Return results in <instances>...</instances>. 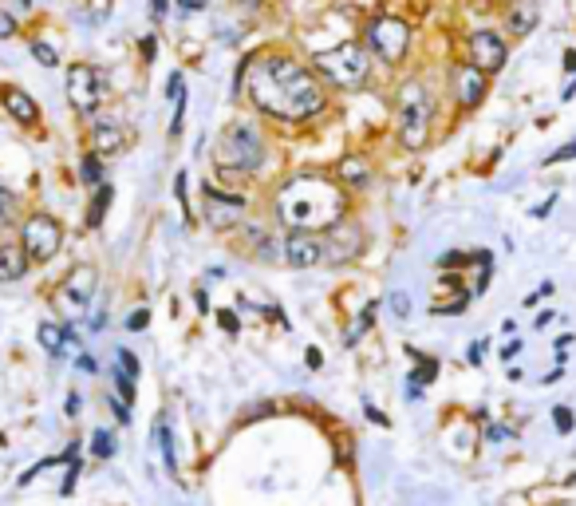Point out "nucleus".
Returning <instances> with one entry per match:
<instances>
[{
  "label": "nucleus",
  "instance_id": "nucleus-24",
  "mask_svg": "<svg viewBox=\"0 0 576 506\" xmlns=\"http://www.w3.org/2000/svg\"><path fill=\"white\" fill-rule=\"evenodd\" d=\"M63 340H68V329L56 325V320H43V325H40V344L52 352V357H63Z\"/></svg>",
  "mask_w": 576,
  "mask_h": 506
},
{
  "label": "nucleus",
  "instance_id": "nucleus-3",
  "mask_svg": "<svg viewBox=\"0 0 576 506\" xmlns=\"http://www.w3.org/2000/svg\"><path fill=\"white\" fill-rule=\"evenodd\" d=\"M434 91L422 80H403L395 91V135L407 150H422L434 131Z\"/></svg>",
  "mask_w": 576,
  "mask_h": 506
},
{
  "label": "nucleus",
  "instance_id": "nucleus-33",
  "mask_svg": "<svg viewBox=\"0 0 576 506\" xmlns=\"http://www.w3.org/2000/svg\"><path fill=\"white\" fill-rule=\"evenodd\" d=\"M217 325L230 332V337H237V329H241V325H237V313H233V309H217Z\"/></svg>",
  "mask_w": 576,
  "mask_h": 506
},
{
  "label": "nucleus",
  "instance_id": "nucleus-17",
  "mask_svg": "<svg viewBox=\"0 0 576 506\" xmlns=\"http://www.w3.org/2000/svg\"><path fill=\"white\" fill-rule=\"evenodd\" d=\"M127 143V135H123V127H118L115 119H95L91 123V150L95 155H118Z\"/></svg>",
  "mask_w": 576,
  "mask_h": 506
},
{
  "label": "nucleus",
  "instance_id": "nucleus-45",
  "mask_svg": "<svg viewBox=\"0 0 576 506\" xmlns=\"http://www.w3.org/2000/svg\"><path fill=\"white\" fill-rule=\"evenodd\" d=\"M304 364H308V368H320V364H324V357H320L316 348H308V352H304Z\"/></svg>",
  "mask_w": 576,
  "mask_h": 506
},
{
  "label": "nucleus",
  "instance_id": "nucleus-48",
  "mask_svg": "<svg viewBox=\"0 0 576 506\" xmlns=\"http://www.w3.org/2000/svg\"><path fill=\"white\" fill-rule=\"evenodd\" d=\"M0 210H13V194H8L5 186H0Z\"/></svg>",
  "mask_w": 576,
  "mask_h": 506
},
{
  "label": "nucleus",
  "instance_id": "nucleus-16",
  "mask_svg": "<svg viewBox=\"0 0 576 506\" xmlns=\"http://www.w3.org/2000/svg\"><path fill=\"white\" fill-rule=\"evenodd\" d=\"M537 20H541L537 0H517V5H509V13H505V32L514 40H525L529 32L537 28Z\"/></svg>",
  "mask_w": 576,
  "mask_h": 506
},
{
  "label": "nucleus",
  "instance_id": "nucleus-52",
  "mask_svg": "<svg viewBox=\"0 0 576 506\" xmlns=\"http://www.w3.org/2000/svg\"><path fill=\"white\" fill-rule=\"evenodd\" d=\"M20 8H32V0H20Z\"/></svg>",
  "mask_w": 576,
  "mask_h": 506
},
{
  "label": "nucleus",
  "instance_id": "nucleus-5",
  "mask_svg": "<svg viewBox=\"0 0 576 506\" xmlns=\"http://www.w3.org/2000/svg\"><path fill=\"white\" fill-rule=\"evenodd\" d=\"M213 158H217V167H222V170H233V175H257V170L269 163L265 135L257 131V123L237 119V123L225 127L222 138H217Z\"/></svg>",
  "mask_w": 576,
  "mask_h": 506
},
{
  "label": "nucleus",
  "instance_id": "nucleus-32",
  "mask_svg": "<svg viewBox=\"0 0 576 506\" xmlns=\"http://www.w3.org/2000/svg\"><path fill=\"white\" fill-rule=\"evenodd\" d=\"M552 424H557V432H561V435H569L572 427H576L572 407H552Z\"/></svg>",
  "mask_w": 576,
  "mask_h": 506
},
{
  "label": "nucleus",
  "instance_id": "nucleus-40",
  "mask_svg": "<svg viewBox=\"0 0 576 506\" xmlns=\"http://www.w3.org/2000/svg\"><path fill=\"white\" fill-rule=\"evenodd\" d=\"M8 36H16V24L8 13H0V40H8Z\"/></svg>",
  "mask_w": 576,
  "mask_h": 506
},
{
  "label": "nucleus",
  "instance_id": "nucleus-22",
  "mask_svg": "<svg viewBox=\"0 0 576 506\" xmlns=\"http://www.w3.org/2000/svg\"><path fill=\"white\" fill-rule=\"evenodd\" d=\"M111 198H115V190L107 186V182H103V186H95V198H91V206H87V230H99V225H103Z\"/></svg>",
  "mask_w": 576,
  "mask_h": 506
},
{
  "label": "nucleus",
  "instance_id": "nucleus-51",
  "mask_svg": "<svg viewBox=\"0 0 576 506\" xmlns=\"http://www.w3.org/2000/svg\"><path fill=\"white\" fill-rule=\"evenodd\" d=\"M237 5H260V0H237Z\"/></svg>",
  "mask_w": 576,
  "mask_h": 506
},
{
  "label": "nucleus",
  "instance_id": "nucleus-37",
  "mask_svg": "<svg viewBox=\"0 0 576 506\" xmlns=\"http://www.w3.org/2000/svg\"><path fill=\"white\" fill-rule=\"evenodd\" d=\"M75 368H80V372H99V364H95V357H87V352H75Z\"/></svg>",
  "mask_w": 576,
  "mask_h": 506
},
{
  "label": "nucleus",
  "instance_id": "nucleus-10",
  "mask_svg": "<svg viewBox=\"0 0 576 506\" xmlns=\"http://www.w3.org/2000/svg\"><path fill=\"white\" fill-rule=\"evenodd\" d=\"M450 95L454 103L462 107V111H474V107L486 103V95H490V75H486L477 63H454L450 68Z\"/></svg>",
  "mask_w": 576,
  "mask_h": 506
},
{
  "label": "nucleus",
  "instance_id": "nucleus-7",
  "mask_svg": "<svg viewBox=\"0 0 576 506\" xmlns=\"http://www.w3.org/2000/svg\"><path fill=\"white\" fill-rule=\"evenodd\" d=\"M20 245L32 262H52L63 245V225L52 214H28V222L20 225Z\"/></svg>",
  "mask_w": 576,
  "mask_h": 506
},
{
  "label": "nucleus",
  "instance_id": "nucleus-9",
  "mask_svg": "<svg viewBox=\"0 0 576 506\" xmlns=\"http://www.w3.org/2000/svg\"><path fill=\"white\" fill-rule=\"evenodd\" d=\"M466 60L477 63L486 75H497L509 63V44L497 28H474L466 36Z\"/></svg>",
  "mask_w": 576,
  "mask_h": 506
},
{
  "label": "nucleus",
  "instance_id": "nucleus-18",
  "mask_svg": "<svg viewBox=\"0 0 576 506\" xmlns=\"http://www.w3.org/2000/svg\"><path fill=\"white\" fill-rule=\"evenodd\" d=\"M335 175H340L344 190H367V186H372V167H367V158H360V155L340 158Z\"/></svg>",
  "mask_w": 576,
  "mask_h": 506
},
{
  "label": "nucleus",
  "instance_id": "nucleus-1",
  "mask_svg": "<svg viewBox=\"0 0 576 506\" xmlns=\"http://www.w3.org/2000/svg\"><path fill=\"white\" fill-rule=\"evenodd\" d=\"M237 83H241L245 100L277 123H308L328 107V88H324L320 72L292 52L269 48L249 56L237 72Z\"/></svg>",
  "mask_w": 576,
  "mask_h": 506
},
{
  "label": "nucleus",
  "instance_id": "nucleus-39",
  "mask_svg": "<svg viewBox=\"0 0 576 506\" xmlns=\"http://www.w3.org/2000/svg\"><path fill=\"white\" fill-rule=\"evenodd\" d=\"M174 5H178V13L186 16V13H202V8H205V0H174Z\"/></svg>",
  "mask_w": 576,
  "mask_h": 506
},
{
  "label": "nucleus",
  "instance_id": "nucleus-8",
  "mask_svg": "<svg viewBox=\"0 0 576 506\" xmlns=\"http://www.w3.org/2000/svg\"><path fill=\"white\" fill-rule=\"evenodd\" d=\"M68 103L80 119H91L103 103V80L91 63H68Z\"/></svg>",
  "mask_w": 576,
  "mask_h": 506
},
{
  "label": "nucleus",
  "instance_id": "nucleus-20",
  "mask_svg": "<svg viewBox=\"0 0 576 506\" xmlns=\"http://www.w3.org/2000/svg\"><path fill=\"white\" fill-rule=\"evenodd\" d=\"M24 273H28V250L5 242L0 245V282H20Z\"/></svg>",
  "mask_w": 576,
  "mask_h": 506
},
{
  "label": "nucleus",
  "instance_id": "nucleus-14",
  "mask_svg": "<svg viewBox=\"0 0 576 506\" xmlns=\"http://www.w3.org/2000/svg\"><path fill=\"white\" fill-rule=\"evenodd\" d=\"M95 282H99V273H95L91 265H75L68 277H63V285H60V293H63V305H68V313L71 317H80L87 305H91V297H95Z\"/></svg>",
  "mask_w": 576,
  "mask_h": 506
},
{
  "label": "nucleus",
  "instance_id": "nucleus-50",
  "mask_svg": "<svg viewBox=\"0 0 576 506\" xmlns=\"http://www.w3.org/2000/svg\"><path fill=\"white\" fill-rule=\"evenodd\" d=\"M68 415H80V396H68Z\"/></svg>",
  "mask_w": 576,
  "mask_h": 506
},
{
  "label": "nucleus",
  "instance_id": "nucleus-15",
  "mask_svg": "<svg viewBox=\"0 0 576 506\" xmlns=\"http://www.w3.org/2000/svg\"><path fill=\"white\" fill-rule=\"evenodd\" d=\"M0 107H5V111L13 115L20 127H36V123H40L36 100H32L28 91H20V88H0Z\"/></svg>",
  "mask_w": 576,
  "mask_h": 506
},
{
  "label": "nucleus",
  "instance_id": "nucleus-43",
  "mask_svg": "<svg viewBox=\"0 0 576 506\" xmlns=\"http://www.w3.org/2000/svg\"><path fill=\"white\" fill-rule=\"evenodd\" d=\"M564 72H569V75H576V48H564Z\"/></svg>",
  "mask_w": 576,
  "mask_h": 506
},
{
  "label": "nucleus",
  "instance_id": "nucleus-38",
  "mask_svg": "<svg viewBox=\"0 0 576 506\" xmlns=\"http://www.w3.org/2000/svg\"><path fill=\"white\" fill-rule=\"evenodd\" d=\"M146 13H150V20H162V16L170 13V0H150V5H146Z\"/></svg>",
  "mask_w": 576,
  "mask_h": 506
},
{
  "label": "nucleus",
  "instance_id": "nucleus-36",
  "mask_svg": "<svg viewBox=\"0 0 576 506\" xmlns=\"http://www.w3.org/2000/svg\"><path fill=\"white\" fill-rule=\"evenodd\" d=\"M146 325H150V313H146V309H135V313L127 317V329H130V332H143Z\"/></svg>",
  "mask_w": 576,
  "mask_h": 506
},
{
  "label": "nucleus",
  "instance_id": "nucleus-41",
  "mask_svg": "<svg viewBox=\"0 0 576 506\" xmlns=\"http://www.w3.org/2000/svg\"><path fill=\"white\" fill-rule=\"evenodd\" d=\"M155 56H158V40H155V36H143V60L150 63Z\"/></svg>",
  "mask_w": 576,
  "mask_h": 506
},
{
  "label": "nucleus",
  "instance_id": "nucleus-27",
  "mask_svg": "<svg viewBox=\"0 0 576 506\" xmlns=\"http://www.w3.org/2000/svg\"><path fill=\"white\" fill-rule=\"evenodd\" d=\"M411 357H415V360H419V368H415V372H411V380H415V387H411V392H419V384H430V376H434V372H439V360H422V357H419V352H415V348H411Z\"/></svg>",
  "mask_w": 576,
  "mask_h": 506
},
{
  "label": "nucleus",
  "instance_id": "nucleus-2",
  "mask_svg": "<svg viewBox=\"0 0 576 506\" xmlns=\"http://www.w3.org/2000/svg\"><path fill=\"white\" fill-rule=\"evenodd\" d=\"M273 210H277V222L288 225V230L324 234L328 225L344 218L347 194L324 175H297V178H288L285 186H277Z\"/></svg>",
  "mask_w": 576,
  "mask_h": 506
},
{
  "label": "nucleus",
  "instance_id": "nucleus-23",
  "mask_svg": "<svg viewBox=\"0 0 576 506\" xmlns=\"http://www.w3.org/2000/svg\"><path fill=\"white\" fill-rule=\"evenodd\" d=\"M375 301H367V305L360 309V317H355L352 320V325H347V332H344V344H347V348H352V344H360V337H364V332L367 329H372V320H375Z\"/></svg>",
  "mask_w": 576,
  "mask_h": 506
},
{
  "label": "nucleus",
  "instance_id": "nucleus-53",
  "mask_svg": "<svg viewBox=\"0 0 576 506\" xmlns=\"http://www.w3.org/2000/svg\"><path fill=\"white\" fill-rule=\"evenodd\" d=\"M497 5H517V0H497Z\"/></svg>",
  "mask_w": 576,
  "mask_h": 506
},
{
  "label": "nucleus",
  "instance_id": "nucleus-28",
  "mask_svg": "<svg viewBox=\"0 0 576 506\" xmlns=\"http://www.w3.org/2000/svg\"><path fill=\"white\" fill-rule=\"evenodd\" d=\"M91 455L111 459V455H115V435H111V432H103V427H99V432L91 435Z\"/></svg>",
  "mask_w": 576,
  "mask_h": 506
},
{
  "label": "nucleus",
  "instance_id": "nucleus-19",
  "mask_svg": "<svg viewBox=\"0 0 576 506\" xmlns=\"http://www.w3.org/2000/svg\"><path fill=\"white\" fill-rule=\"evenodd\" d=\"M115 380H118V392H123V404H135V380H138V360L130 348H118L115 352Z\"/></svg>",
  "mask_w": 576,
  "mask_h": 506
},
{
  "label": "nucleus",
  "instance_id": "nucleus-29",
  "mask_svg": "<svg viewBox=\"0 0 576 506\" xmlns=\"http://www.w3.org/2000/svg\"><path fill=\"white\" fill-rule=\"evenodd\" d=\"M174 194H178L182 214H186V225H190V178H186V170H178V175H174Z\"/></svg>",
  "mask_w": 576,
  "mask_h": 506
},
{
  "label": "nucleus",
  "instance_id": "nucleus-30",
  "mask_svg": "<svg viewBox=\"0 0 576 506\" xmlns=\"http://www.w3.org/2000/svg\"><path fill=\"white\" fill-rule=\"evenodd\" d=\"M466 305H470V293H458V297H454V301H434V317H439V313H462V309Z\"/></svg>",
  "mask_w": 576,
  "mask_h": 506
},
{
  "label": "nucleus",
  "instance_id": "nucleus-21",
  "mask_svg": "<svg viewBox=\"0 0 576 506\" xmlns=\"http://www.w3.org/2000/svg\"><path fill=\"white\" fill-rule=\"evenodd\" d=\"M155 444L162 451V463H166V471L174 479H178V451H174V419L170 412H162L158 415V424H155Z\"/></svg>",
  "mask_w": 576,
  "mask_h": 506
},
{
  "label": "nucleus",
  "instance_id": "nucleus-44",
  "mask_svg": "<svg viewBox=\"0 0 576 506\" xmlns=\"http://www.w3.org/2000/svg\"><path fill=\"white\" fill-rule=\"evenodd\" d=\"M482 348H486L482 340H477V344H470V352H466V360H470V364H482Z\"/></svg>",
  "mask_w": 576,
  "mask_h": 506
},
{
  "label": "nucleus",
  "instance_id": "nucleus-46",
  "mask_svg": "<svg viewBox=\"0 0 576 506\" xmlns=\"http://www.w3.org/2000/svg\"><path fill=\"white\" fill-rule=\"evenodd\" d=\"M517 352H521V340H509V344H505V348H502V360H514V357H517Z\"/></svg>",
  "mask_w": 576,
  "mask_h": 506
},
{
  "label": "nucleus",
  "instance_id": "nucleus-11",
  "mask_svg": "<svg viewBox=\"0 0 576 506\" xmlns=\"http://www.w3.org/2000/svg\"><path fill=\"white\" fill-rule=\"evenodd\" d=\"M364 253V230L360 222L340 218L335 225L324 230V262H352Z\"/></svg>",
  "mask_w": 576,
  "mask_h": 506
},
{
  "label": "nucleus",
  "instance_id": "nucleus-6",
  "mask_svg": "<svg viewBox=\"0 0 576 506\" xmlns=\"http://www.w3.org/2000/svg\"><path fill=\"white\" fill-rule=\"evenodd\" d=\"M411 40H415V28L403 16H391V13H375L364 28V44L383 68H399L407 60Z\"/></svg>",
  "mask_w": 576,
  "mask_h": 506
},
{
  "label": "nucleus",
  "instance_id": "nucleus-34",
  "mask_svg": "<svg viewBox=\"0 0 576 506\" xmlns=\"http://www.w3.org/2000/svg\"><path fill=\"white\" fill-rule=\"evenodd\" d=\"M569 158H576V138H572V143H564L561 150H552L545 163H549V167H557V163H569Z\"/></svg>",
  "mask_w": 576,
  "mask_h": 506
},
{
  "label": "nucleus",
  "instance_id": "nucleus-13",
  "mask_svg": "<svg viewBox=\"0 0 576 506\" xmlns=\"http://www.w3.org/2000/svg\"><path fill=\"white\" fill-rule=\"evenodd\" d=\"M280 257H285L292 269L324 265V234H312V230H288L285 245H280Z\"/></svg>",
  "mask_w": 576,
  "mask_h": 506
},
{
  "label": "nucleus",
  "instance_id": "nucleus-49",
  "mask_svg": "<svg viewBox=\"0 0 576 506\" xmlns=\"http://www.w3.org/2000/svg\"><path fill=\"white\" fill-rule=\"evenodd\" d=\"M367 419H375V424H387V415H383V412H375L372 404H367Z\"/></svg>",
  "mask_w": 576,
  "mask_h": 506
},
{
  "label": "nucleus",
  "instance_id": "nucleus-42",
  "mask_svg": "<svg viewBox=\"0 0 576 506\" xmlns=\"http://www.w3.org/2000/svg\"><path fill=\"white\" fill-rule=\"evenodd\" d=\"M111 412H115V419H123V424H130V404L111 400Z\"/></svg>",
  "mask_w": 576,
  "mask_h": 506
},
{
  "label": "nucleus",
  "instance_id": "nucleus-31",
  "mask_svg": "<svg viewBox=\"0 0 576 506\" xmlns=\"http://www.w3.org/2000/svg\"><path fill=\"white\" fill-rule=\"evenodd\" d=\"M166 100H170V103L186 100V75H182V72H174L170 80H166Z\"/></svg>",
  "mask_w": 576,
  "mask_h": 506
},
{
  "label": "nucleus",
  "instance_id": "nucleus-26",
  "mask_svg": "<svg viewBox=\"0 0 576 506\" xmlns=\"http://www.w3.org/2000/svg\"><path fill=\"white\" fill-rule=\"evenodd\" d=\"M28 52H32V60H36L40 68H60V52L52 44H43V40H32Z\"/></svg>",
  "mask_w": 576,
  "mask_h": 506
},
{
  "label": "nucleus",
  "instance_id": "nucleus-12",
  "mask_svg": "<svg viewBox=\"0 0 576 506\" xmlns=\"http://www.w3.org/2000/svg\"><path fill=\"white\" fill-rule=\"evenodd\" d=\"M205 222L213 225V230H233V225H241L245 218V198L241 194H225V190H213V182H205Z\"/></svg>",
  "mask_w": 576,
  "mask_h": 506
},
{
  "label": "nucleus",
  "instance_id": "nucleus-25",
  "mask_svg": "<svg viewBox=\"0 0 576 506\" xmlns=\"http://www.w3.org/2000/svg\"><path fill=\"white\" fill-rule=\"evenodd\" d=\"M80 178L87 182V186H103V155H95V150H87L83 163H80Z\"/></svg>",
  "mask_w": 576,
  "mask_h": 506
},
{
  "label": "nucleus",
  "instance_id": "nucleus-4",
  "mask_svg": "<svg viewBox=\"0 0 576 506\" xmlns=\"http://www.w3.org/2000/svg\"><path fill=\"white\" fill-rule=\"evenodd\" d=\"M312 68L320 72L324 83H332L335 91H360L372 75V52L360 40H344L328 52H316L312 56Z\"/></svg>",
  "mask_w": 576,
  "mask_h": 506
},
{
  "label": "nucleus",
  "instance_id": "nucleus-35",
  "mask_svg": "<svg viewBox=\"0 0 576 506\" xmlns=\"http://www.w3.org/2000/svg\"><path fill=\"white\" fill-rule=\"evenodd\" d=\"M391 313H395V317H411V297L407 293H391Z\"/></svg>",
  "mask_w": 576,
  "mask_h": 506
},
{
  "label": "nucleus",
  "instance_id": "nucleus-47",
  "mask_svg": "<svg viewBox=\"0 0 576 506\" xmlns=\"http://www.w3.org/2000/svg\"><path fill=\"white\" fill-rule=\"evenodd\" d=\"M552 202H557V194H549V202H541V206L534 210V218H545V214L552 210Z\"/></svg>",
  "mask_w": 576,
  "mask_h": 506
}]
</instances>
